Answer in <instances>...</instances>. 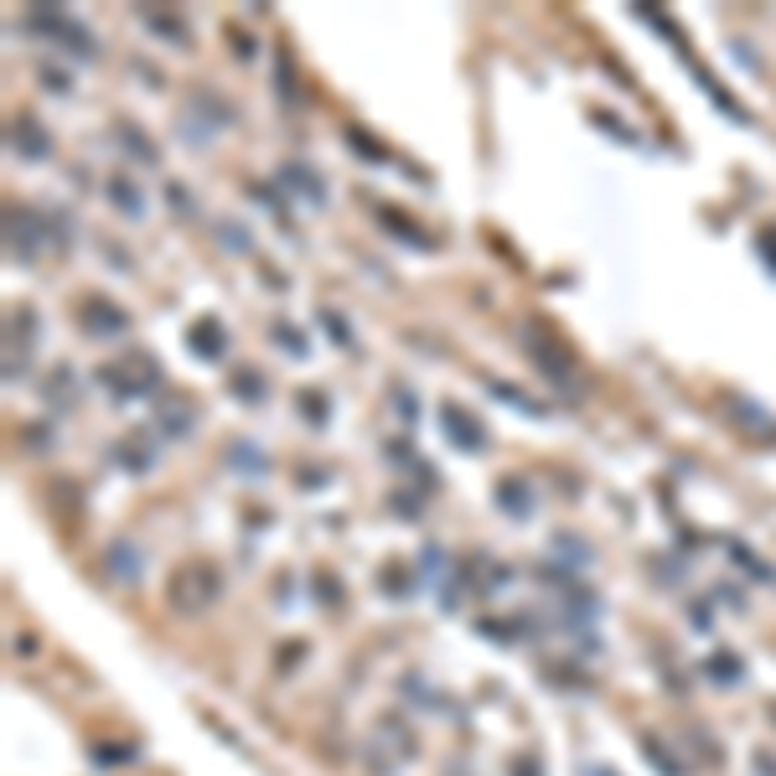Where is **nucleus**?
I'll list each match as a JSON object with an SVG mask.
<instances>
[{"mask_svg": "<svg viewBox=\"0 0 776 776\" xmlns=\"http://www.w3.org/2000/svg\"><path fill=\"white\" fill-rule=\"evenodd\" d=\"M21 32H32V37H47L57 52H73L78 63H88V57L99 52V42H94V32L88 26H78L68 11H57V6H37L32 16L21 21Z\"/></svg>", "mask_w": 776, "mask_h": 776, "instance_id": "nucleus-1", "label": "nucleus"}, {"mask_svg": "<svg viewBox=\"0 0 776 776\" xmlns=\"http://www.w3.org/2000/svg\"><path fill=\"white\" fill-rule=\"evenodd\" d=\"M42 249H47V218L32 207H6V254L32 264Z\"/></svg>", "mask_w": 776, "mask_h": 776, "instance_id": "nucleus-2", "label": "nucleus"}, {"mask_svg": "<svg viewBox=\"0 0 776 776\" xmlns=\"http://www.w3.org/2000/svg\"><path fill=\"white\" fill-rule=\"evenodd\" d=\"M104 388L114 399H145L161 388V368L151 363V357H130V363H114V368H99Z\"/></svg>", "mask_w": 776, "mask_h": 776, "instance_id": "nucleus-3", "label": "nucleus"}, {"mask_svg": "<svg viewBox=\"0 0 776 776\" xmlns=\"http://www.w3.org/2000/svg\"><path fill=\"white\" fill-rule=\"evenodd\" d=\"M223 595V575L213 564H187L182 575H176V590H171V606L176 611H207Z\"/></svg>", "mask_w": 776, "mask_h": 776, "instance_id": "nucleus-4", "label": "nucleus"}, {"mask_svg": "<svg viewBox=\"0 0 776 776\" xmlns=\"http://www.w3.org/2000/svg\"><path fill=\"white\" fill-rule=\"evenodd\" d=\"M78 326L88 337H99V342H119V337H130V316L119 311L114 301H104V295H83V306H78Z\"/></svg>", "mask_w": 776, "mask_h": 776, "instance_id": "nucleus-5", "label": "nucleus"}, {"mask_svg": "<svg viewBox=\"0 0 776 776\" xmlns=\"http://www.w3.org/2000/svg\"><path fill=\"white\" fill-rule=\"evenodd\" d=\"M104 202L114 207L119 218H130V223H140L145 213H151V202H145V187L135 182L130 171H114V176H104Z\"/></svg>", "mask_w": 776, "mask_h": 776, "instance_id": "nucleus-6", "label": "nucleus"}, {"mask_svg": "<svg viewBox=\"0 0 776 776\" xmlns=\"http://www.w3.org/2000/svg\"><path fill=\"white\" fill-rule=\"evenodd\" d=\"M523 347H528V357H533V363H539L544 373H549V383H564V388H575V368H570V357H564L559 347H549L539 332H533V326H528V332H523Z\"/></svg>", "mask_w": 776, "mask_h": 776, "instance_id": "nucleus-7", "label": "nucleus"}, {"mask_svg": "<svg viewBox=\"0 0 776 776\" xmlns=\"http://www.w3.org/2000/svg\"><path fill=\"white\" fill-rule=\"evenodd\" d=\"M11 151L21 161H42L52 151V140H47V130L37 125V119H16V125H11Z\"/></svg>", "mask_w": 776, "mask_h": 776, "instance_id": "nucleus-8", "label": "nucleus"}, {"mask_svg": "<svg viewBox=\"0 0 776 776\" xmlns=\"http://www.w3.org/2000/svg\"><path fill=\"white\" fill-rule=\"evenodd\" d=\"M440 430L451 435V440L461 445V451H482V445H487L482 425H471V420H466V414H461L456 404H440Z\"/></svg>", "mask_w": 776, "mask_h": 776, "instance_id": "nucleus-9", "label": "nucleus"}, {"mask_svg": "<svg viewBox=\"0 0 776 776\" xmlns=\"http://www.w3.org/2000/svg\"><path fill=\"white\" fill-rule=\"evenodd\" d=\"M280 182L295 192V197H301V202H311V207H326V182H321V176L316 171H306V166H280Z\"/></svg>", "mask_w": 776, "mask_h": 776, "instance_id": "nucleus-10", "label": "nucleus"}, {"mask_svg": "<svg viewBox=\"0 0 776 776\" xmlns=\"http://www.w3.org/2000/svg\"><path fill=\"white\" fill-rule=\"evenodd\" d=\"M223 461H228V466H233L238 476H264V471H270V456H264L254 440H228Z\"/></svg>", "mask_w": 776, "mask_h": 776, "instance_id": "nucleus-11", "label": "nucleus"}, {"mask_svg": "<svg viewBox=\"0 0 776 776\" xmlns=\"http://www.w3.org/2000/svg\"><path fill=\"white\" fill-rule=\"evenodd\" d=\"M104 570H109L119 585H135V580H140V554H135V544H125V539L109 544V549H104Z\"/></svg>", "mask_w": 776, "mask_h": 776, "instance_id": "nucleus-12", "label": "nucleus"}, {"mask_svg": "<svg viewBox=\"0 0 776 776\" xmlns=\"http://www.w3.org/2000/svg\"><path fill=\"white\" fill-rule=\"evenodd\" d=\"M114 461L125 466V471H151L156 466V451H151V440H145V435H125V440L114 445Z\"/></svg>", "mask_w": 776, "mask_h": 776, "instance_id": "nucleus-13", "label": "nucleus"}, {"mask_svg": "<svg viewBox=\"0 0 776 776\" xmlns=\"http://www.w3.org/2000/svg\"><path fill=\"white\" fill-rule=\"evenodd\" d=\"M487 394L502 399V404H513V409H523V414H533V420H549V409H544L539 399H528L523 388H507L502 378H487Z\"/></svg>", "mask_w": 776, "mask_h": 776, "instance_id": "nucleus-14", "label": "nucleus"}, {"mask_svg": "<svg viewBox=\"0 0 776 776\" xmlns=\"http://www.w3.org/2000/svg\"><path fill=\"white\" fill-rule=\"evenodd\" d=\"M140 21H145V32L166 37L171 47H192V32H187L182 21H171V16H161V11H140Z\"/></svg>", "mask_w": 776, "mask_h": 776, "instance_id": "nucleus-15", "label": "nucleus"}, {"mask_svg": "<svg viewBox=\"0 0 776 776\" xmlns=\"http://www.w3.org/2000/svg\"><path fill=\"white\" fill-rule=\"evenodd\" d=\"M497 497H502V513H513V518H528V513H533V492H528V482H513V476H507V482L497 487Z\"/></svg>", "mask_w": 776, "mask_h": 776, "instance_id": "nucleus-16", "label": "nucleus"}, {"mask_svg": "<svg viewBox=\"0 0 776 776\" xmlns=\"http://www.w3.org/2000/svg\"><path fill=\"white\" fill-rule=\"evenodd\" d=\"M378 223H383L388 233H394V238H404V244H414V249H430V233H420V228H414L409 218H399V213H388V207H383V213H378Z\"/></svg>", "mask_w": 776, "mask_h": 776, "instance_id": "nucleus-17", "label": "nucleus"}, {"mask_svg": "<svg viewBox=\"0 0 776 776\" xmlns=\"http://www.w3.org/2000/svg\"><path fill=\"white\" fill-rule=\"evenodd\" d=\"M114 135H119V145H125V151H130L135 161H145V166H156V145H151V140H145V135H140L135 125H119Z\"/></svg>", "mask_w": 776, "mask_h": 776, "instance_id": "nucleus-18", "label": "nucleus"}, {"mask_svg": "<svg viewBox=\"0 0 776 776\" xmlns=\"http://www.w3.org/2000/svg\"><path fill=\"white\" fill-rule=\"evenodd\" d=\"M192 347L202 357H223V342H218V321H197L192 326Z\"/></svg>", "mask_w": 776, "mask_h": 776, "instance_id": "nucleus-19", "label": "nucleus"}, {"mask_svg": "<svg viewBox=\"0 0 776 776\" xmlns=\"http://www.w3.org/2000/svg\"><path fill=\"white\" fill-rule=\"evenodd\" d=\"M233 388H238V399H249V404H259V399H264V383H259V373H249V368L233 378Z\"/></svg>", "mask_w": 776, "mask_h": 776, "instance_id": "nucleus-20", "label": "nucleus"}, {"mask_svg": "<svg viewBox=\"0 0 776 776\" xmlns=\"http://www.w3.org/2000/svg\"><path fill=\"white\" fill-rule=\"evenodd\" d=\"M275 342H280L290 357H306V342L295 337V326H285V321H275Z\"/></svg>", "mask_w": 776, "mask_h": 776, "instance_id": "nucleus-21", "label": "nucleus"}, {"mask_svg": "<svg viewBox=\"0 0 776 776\" xmlns=\"http://www.w3.org/2000/svg\"><path fill=\"white\" fill-rule=\"evenodd\" d=\"M161 430H166V435L192 430V409H166V414H161Z\"/></svg>", "mask_w": 776, "mask_h": 776, "instance_id": "nucleus-22", "label": "nucleus"}, {"mask_svg": "<svg viewBox=\"0 0 776 776\" xmlns=\"http://www.w3.org/2000/svg\"><path fill=\"white\" fill-rule=\"evenodd\" d=\"M218 238H223V244H233L238 254H249V249H254V244H249V233L238 228V223H218Z\"/></svg>", "mask_w": 776, "mask_h": 776, "instance_id": "nucleus-23", "label": "nucleus"}, {"mask_svg": "<svg viewBox=\"0 0 776 776\" xmlns=\"http://www.w3.org/2000/svg\"><path fill=\"white\" fill-rule=\"evenodd\" d=\"M709 668H714V678H720V683H740V663L730 658V652H725V658H714Z\"/></svg>", "mask_w": 776, "mask_h": 776, "instance_id": "nucleus-24", "label": "nucleus"}, {"mask_svg": "<svg viewBox=\"0 0 776 776\" xmlns=\"http://www.w3.org/2000/svg\"><path fill=\"white\" fill-rule=\"evenodd\" d=\"M513 776H544V761L533 756V751H523V756L513 761Z\"/></svg>", "mask_w": 776, "mask_h": 776, "instance_id": "nucleus-25", "label": "nucleus"}, {"mask_svg": "<svg viewBox=\"0 0 776 776\" xmlns=\"http://www.w3.org/2000/svg\"><path fill=\"white\" fill-rule=\"evenodd\" d=\"M321 321H326V326H332V342H337V347H347V342H352V337H347V326H342V316H337V311H321Z\"/></svg>", "mask_w": 776, "mask_h": 776, "instance_id": "nucleus-26", "label": "nucleus"}, {"mask_svg": "<svg viewBox=\"0 0 776 776\" xmlns=\"http://www.w3.org/2000/svg\"><path fill=\"white\" fill-rule=\"evenodd\" d=\"M394 399H399V414H404V425H414V394H409V388H399Z\"/></svg>", "mask_w": 776, "mask_h": 776, "instance_id": "nucleus-27", "label": "nucleus"}, {"mask_svg": "<svg viewBox=\"0 0 776 776\" xmlns=\"http://www.w3.org/2000/svg\"><path fill=\"white\" fill-rule=\"evenodd\" d=\"M590 776H616V771H606V766H601V771H590Z\"/></svg>", "mask_w": 776, "mask_h": 776, "instance_id": "nucleus-28", "label": "nucleus"}]
</instances>
